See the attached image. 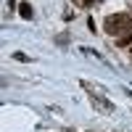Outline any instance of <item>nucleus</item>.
<instances>
[{"instance_id":"f257e3e1","label":"nucleus","mask_w":132,"mask_h":132,"mask_svg":"<svg viewBox=\"0 0 132 132\" xmlns=\"http://www.w3.org/2000/svg\"><path fill=\"white\" fill-rule=\"evenodd\" d=\"M103 27H106V35L119 37V35L132 29V19H129V13H111V16H106Z\"/></svg>"},{"instance_id":"f03ea898","label":"nucleus","mask_w":132,"mask_h":132,"mask_svg":"<svg viewBox=\"0 0 132 132\" xmlns=\"http://www.w3.org/2000/svg\"><path fill=\"white\" fill-rule=\"evenodd\" d=\"M87 95H90V101H93V106L98 108L101 114H111L114 111V106H111V101H106V98H101L95 90H87Z\"/></svg>"},{"instance_id":"7ed1b4c3","label":"nucleus","mask_w":132,"mask_h":132,"mask_svg":"<svg viewBox=\"0 0 132 132\" xmlns=\"http://www.w3.org/2000/svg\"><path fill=\"white\" fill-rule=\"evenodd\" d=\"M19 13L24 16V19H32V5H29V3H21V5H19Z\"/></svg>"}]
</instances>
